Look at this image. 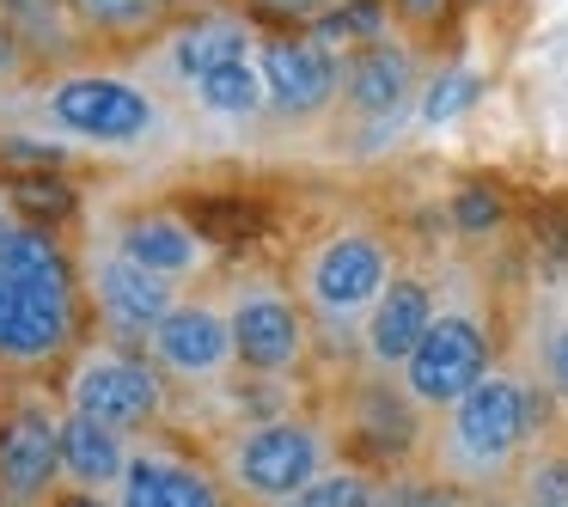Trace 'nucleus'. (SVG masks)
I'll use <instances>...</instances> for the list:
<instances>
[{
    "label": "nucleus",
    "mask_w": 568,
    "mask_h": 507,
    "mask_svg": "<svg viewBox=\"0 0 568 507\" xmlns=\"http://www.w3.org/2000/svg\"><path fill=\"white\" fill-rule=\"evenodd\" d=\"M50 507H116V495H87V489H62Z\"/></svg>",
    "instance_id": "32"
},
{
    "label": "nucleus",
    "mask_w": 568,
    "mask_h": 507,
    "mask_svg": "<svg viewBox=\"0 0 568 507\" xmlns=\"http://www.w3.org/2000/svg\"><path fill=\"white\" fill-rule=\"evenodd\" d=\"M233 13H245L257 31H306L331 0H226Z\"/></svg>",
    "instance_id": "29"
},
{
    "label": "nucleus",
    "mask_w": 568,
    "mask_h": 507,
    "mask_svg": "<svg viewBox=\"0 0 568 507\" xmlns=\"http://www.w3.org/2000/svg\"><path fill=\"white\" fill-rule=\"evenodd\" d=\"M379 489H385V477H373L367 465H331L282 507H379Z\"/></svg>",
    "instance_id": "24"
},
{
    "label": "nucleus",
    "mask_w": 568,
    "mask_h": 507,
    "mask_svg": "<svg viewBox=\"0 0 568 507\" xmlns=\"http://www.w3.org/2000/svg\"><path fill=\"white\" fill-rule=\"evenodd\" d=\"M148 361L165 373L172 385H221L239 373V348H233V318L226 300L214 294H178V306L160 318V331L148 336Z\"/></svg>",
    "instance_id": "10"
},
{
    "label": "nucleus",
    "mask_w": 568,
    "mask_h": 507,
    "mask_svg": "<svg viewBox=\"0 0 568 507\" xmlns=\"http://www.w3.org/2000/svg\"><path fill=\"white\" fill-rule=\"evenodd\" d=\"M43 116L68 141H87V148H135L160 129V99L129 74L68 68L43 87Z\"/></svg>",
    "instance_id": "7"
},
{
    "label": "nucleus",
    "mask_w": 568,
    "mask_h": 507,
    "mask_svg": "<svg viewBox=\"0 0 568 507\" xmlns=\"http://www.w3.org/2000/svg\"><path fill=\"white\" fill-rule=\"evenodd\" d=\"M458 7H495V0H458Z\"/></svg>",
    "instance_id": "34"
},
{
    "label": "nucleus",
    "mask_w": 568,
    "mask_h": 507,
    "mask_svg": "<svg viewBox=\"0 0 568 507\" xmlns=\"http://www.w3.org/2000/svg\"><path fill=\"white\" fill-rule=\"evenodd\" d=\"M62 404L87 409L104 428L141 440V434H153L165 422V409H172V379L148 361V348L99 336V343H80L74 355H68Z\"/></svg>",
    "instance_id": "6"
},
{
    "label": "nucleus",
    "mask_w": 568,
    "mask_h": 507,
    "mask_svg": "<svg viewBox=\"0 0 568 507\" xmlns=\"http://www.w3.org/2000/svg\"><path fill=\"white\" fill-rule=\"evenodd\" d=\"M531 379H538L556 404H568V312H544V318L531 324Z\"/></svg>",
    "instance_id": "26"
},
{
    "label": "nucleus",
    "mask_w": 568,
    "mask_h": 507,
    "mask_svg": "<svg viewBox=\"0 0 568 507\" xmlns=\"http://www.w3.org/2000/svg\"><path fill=\"white\" fill-rule=\"evenodd\" d=\"M226 318L245 379H294L312 355V312L300 306L294 282L275 275H239L226 287Z\"/></svg>",
    "instance_id": "8"
},
{
    "label": "nucleus",
    "mask_w": 568,
    "mask_h": 507,
    "mask_svg": "<svg viewBox=\"0 0 568 507\" xmlns=\"http://www.w3.org/2000/svg\"><path fill=\"white\" fill-rule=\"evenodd\" d=\"M62 489V404L55 397H13L0 409V501L43 507Z\"/></svg>",
    "instance_id": "11"
},
{
    "label": "nucleus",
    "mask_w": 568,
    "mask_h": 507,
    "mask_svg": "<svg viewBox=\"0 0 568 507\" xmlns=\"http://www.w3.org/2000/svg\"><path fill=\"white\" fill-rule=\"evenodd\" d=\"M135 440L116 428H104L99 416L62 404V489H87V495H116L129 470Z\"/></svg>",
    "instance_id": "18"
},
{
    "label": "nucleus",
    "mask_w": 568,
    "mask_h": 507,
    "mask_svg": "<svg viewBox=\"0 0 568 507\" xmlns=\"http://www.w3.org/2000/svg\"><path fill=\"white\" fill-rule=\"evenodd\" d=\"M336 465V446L324 422L312 416H251L214 446V470L221 483L251 507H282L306 489L312 477Z\"/></svg>",
    "instance_id": "5"
},
{
    "label": "nucleus",
    "mask_w": 568,
    "mask_h": 507,
    "mask_svg": "<svg viewBox=\"0 0 568 507\" xmlns=\"http://www.w3.org/2000/svg\"><path fill=\"white\" fill-rule=\"evenodd\" d=\"M263 43V31L251 26L245 13H190V19H172V26L160 31V50H153V62H160V80H178V87H190L196 74H209L214 62H226V55H251Z\"/></svg>",
    "instance_id": "17"
},
{
    "label": "nucleus",
    "mask_w": 568,
    "mask_h": 507,
    "mask_svg": "<svg viewBox=\"0 0 568 507\" xmlns=\"http://www.w3.org/2000/svg\"><path fill=\"white\" fill-rule=\"evenodd\" d=\"M68 13L92 43H141L160 38L178 7L172 0H68Z\"/></svg>",
    "instance_id": "21"
},
{
    "label": "nucleus",
    "mask_w": 568,
    "mask_h": 507,
    "mask_svg": "<svg viewBox=\"0 0 568 507\" xmlns=\"http://www.w3.org/2000/svg\"><path fill=\"white\" fill-rule=\"evenodd\" d=\"M392 26H397L392 0H331L306 31L324 43V50H336L348 62V55H361V50H373V43L392 38Z\"/></svg>",
    "instance_id": "22"
},
{
    "label": "nucleus",
    "mask_w": 568,
    "mask_h": 507,
    "mask_svg": "<svg viewBox=\"0 0 568 507\" xmlns=\"http://www.w3.org/2000/svg\"><path fill=\"white\" fill-rule=\"evenodd\" d=\"M172 7H184V0H172Z\"/></svg>",
    "instance_id": "35"
},
{
    "label": "nucleus",
    "mask_w": 568,
    "mask_h": 507,
    "mask_svg": "<svg viewBox=\"0 0 568 507\" xmlns=\"http://www.w3.org/2000/svg\"><path fill=\"white\" fill-rule=\"evenodd\" d=\"M184 92H190V104H196L202 116H214V123H251V116L270 111V92H263L257 50H251V55H226V62H214L209 74H196Z\"/></svg>",
    "instance_id": "19"
},
{
    "label": "nucleus",
    "mask_w": 568,
    "mask_h": 507,
    "mask_svg": "<svg viewBox=\"0 0 568 507\" xmlns=\"http://www.w3.org/2000/svg\"><path fill=\"white\" fill-rule=\"evenodd\" d=\"M477 99H483V74H477V68H434V80L422 87V99H416V116L428 129H440V123L470 116V111H477Z\"/></svg>",
    "instance_id": "23"
},
{
    "label": "nucleus",
    "mask_w": 568,
    "mask_h": 507,
    "mask_svg": "<svg viewBox=\"0 0 568 507\" xmlns=\"http://www.w3.org/2000/svg\"><path fill=\"white\" fill-rule=\"evenodd\" d=\"M458 0H392V19L404 26V38H434L453 19Z\"/></svg>",
    "instance_id": "30"
},
{
    "label": "nucleus",
    "mask_w": 568,
    "mask_h": 507,
    "mask_svg": "<svg viewBox=\"0 0 568 507\" xmlns=\"http://www.w3.org/2000/svg\"><path fill=\"white\" fill-rule=\"evenodd\" d=\"M0 19L19 31V43L31 50V62H68L87 50V31L74 26L68 0H0Z\"/></svg>",
    "instance_id": "20"
},
{
    "label": "nucleus",
    "mask_w": 568,
    "mask_h": 507,
    "mask_svg": "<svg viewBox=\"0 0 568 507\" xmlns=\"http://www.w3.org/2000/svg\"><path fill=\"white\" fill-rule=\"evenodd\" d=\"M422 87V55L409 38H385L343 62V116L348 123H397Z\"/></svg>",
    "instance_id": "15"
},
{
    "label": "nucleus",
    "mask_w": 568,
    "mask_h": 507,
    "mask_svg": "<svg viewBox=\"0 0 568 507\" xmlns=\"http://www.w3.org/2000/svg\"><path fill=\"white\" fill-rule=\"evenodd\" d=\"M26 68H31V50L19 43V31L0 19V87H7V80H19Z\"/></svg>",
    "instance_id": "31"
},
{
    "label": "nucleus",
    "mask_w": 568,
    "mask_h": 507,
    "mask_svg": "<svg viewBox=\"0 0 568 507\" xmlns=\"http://www.w3.org/2000/svg\"><path fill=\"white\" fill-rule=\"evenodd\" d=\"M544 397L550 392L531 379V367L501 361L477 392H465L453 409L434 416L428 446H422L428 453V477L453 483L465 495L507 489L544 434Z\"/></svg>",
    "instance_id": "2"
},
{
    "label": "nucleus",
    "mask_w": 568,
    "mask_h": 507,
    "mask_svg": "<svg viewBox=\"0 0 568 507\" xmlns=\"http://www.w3.org/2000/svg\"><path fill=\"white\" fill-rule=\"evenodd\" d=\"M397 245L367 221H336L300 251L294 294L312 312V324H343L361 336V318L379 306V294L397 282Z\"/></svg>",
    "instance_id": "4"
},
{
    "label": "nucleus",
    "mask_w": 568,
    "mask_h": 507,
    "mask_svg": "<svg viewBox=\"0 0 568 507\" xmlns=\"http://www.w3.org/2000/svg\"><path fill=\"white\" fill-rule=\"evenodd\" d=\"M501 367V336H495V306L477 282L458 275L453 287H440V312H434L422 348L404 361L397 385L416 397V409L440 416L465 392H477L489 373Z\"/></svg>",
    "instance_id": "3"
},
{
    "label": "nucleus",
    "mask_w": 568,
    "mask_h": 507,
    "mask_svg": "<svg viewBox=\"0 0 568 507\" xmlns=\"http://www.w3.org/2000/svg\"><path fill=\"white\" fill-rule=\"evenodd\" d=\"M257 68L263 92H270V116H282V123H312L343 104V55L324 50L312 31H263Z\"/></svg>",
    "instance_id": "12"
},
{
    "label": "nucleus",
    "mask_w": 568,
    "mask_h": 507,
    "mask_svg": "<svg viewBox=\"0 0 568 507\" xmlns=\"http://www.w3.org/2000/svg\"><path fill=\"white\" fill-rule=\"evenodd\" d=\"M446 226L458 239H495L507 226V196L495 184H458L446 196Z\"/></svg>",
    "instance_id": "25"
},
{
    "label": "nucleus",
    "mask_w": 568,
    "mask_h": 507,
    "mask_svg": "<svg viewBox=\"0 0 568 507\" xmlns=\"http://www.w3.org/2000/svg\"><path fill=\"white\" fill-rule=\"evenodd\" d=\"M87 275L55 221L0 184V373H50L87 331Z\"/></svg>",
    "instance_id": "1"
},
{
    "label": "nucleus",
    "mask_w": 568,
    "mask_h": 507,
    "mask_svg": "<svg viewBox=\"0 0 568 507\" xmlns=\"http://www.w3.org/2000/svg\"><path fill=\"white\" fill-rule=\"evenodd\" d=\"M111 245L129 251L135 263H148L153 275H165V282H178V287H184L190 275H202L214 257L209 239L196 233V221L165 209V202H148V209L123 214V221L111 226Z\"/></svg>",
    "instance_id": "16"
},
{
    "label": "nucleus",
    "mask_w": 568,
    "mask_h": 507,
    "mask_svg": "<svg viewBox=\"0 0 568 507\" xmlns=\"http://www.w3.org/2000/svg\"><path fill=\"white\" fill-rule=\"evenodd\" d=\"M379 507H470V495L422 470V477H385Z\"/></svg>",
    "instance_id": "28"
},
{
    "label": "nucleus",
    "mask_w": 568,
    "mask_h": 507,
    "mask_svg": "<svg viewBox=\"0 0 568 507\" xmlns=\"http://www.w3.org/2000/svg\"><path fill=\"white\" fill-rule=\"evenodd\" d=\"M434 312H440V287L428 282V275L416 270H397V282L379 294V306L361 318V361H367V373H404V361L422 348V336H428Z\"/></svg>",
    "instance_id": "14"
},
{
    "label": "nucleus",
    "mask_w": 568,
    "mask_h": 507,
    "mask_svg": "<svg viewBox=\"0 0 568 507\" xmlns=\"http://www.w3.org/2000/svg\"><path fill=\"white\" fill-rule=\"evenodd\" d=\"M116 507H233V489L221 483V470L190 458L184 446L141 434L116 483Z\"/></svg>",
    "instance_id": "13"
},
{
    "label": "nucleus",
    "mask_w": 568,
    "mask_h": 507,
    "mask_svg": "<svg viewBox=\"0 0 568 507\" xmlns=\"http://www.w3.org/2000/svg\"><path fill=\"white\" fill-rule=\"evenodd\" d=\"M514 507H562V501H538V495H519Z\"/></svg>",
    "instance_id": "33"
},
{
    "label": "nucleus",
    "mask_w": 568,
    "mask_h": 507,
    "mask_svg": "<svg viewBox=\"0 0 568 507\" xmlns=\"http://www.w3.org/2000/svg\"><path fill=\"white\" fill-rule=\"evenodd\" d=\"M519 495H538V501H562L568 507V446H531L526 465H519Z\"/></svg>",
    "instance_id": "27"
},
{
    "label": "nucleus",
    "mask_w": 568,
    "mask_h": 507,
    "mask_svg": "<svg viewBox=\"0 0 568 507\" xmlns=\"http://www.w3.org/2000/svg\"><path fill=\"white\" fill-rule=\"evenodd\" d=\"M80 275H87V306H92V318H99V331L116 336V343H135V348L160 331V318L178 306V294H184L178 282H165V275H153L148 263H135L129 251H116L111 233L80 257Z\"/></svg>",
    "instance_id": "9"
}]
</instances>
